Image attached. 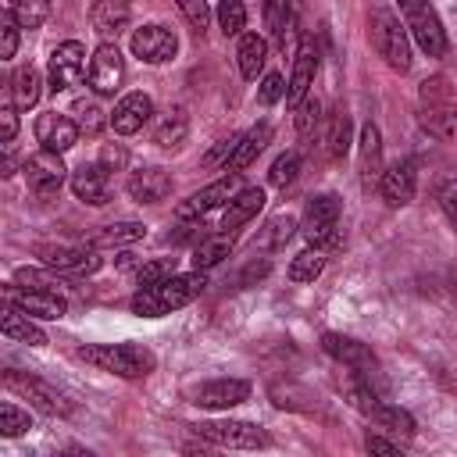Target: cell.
Wrapping results in <instances>:
<instances>
[{"mask_svg":"<svg viewBox=\"0 0 457 457\" xmlns=\"http://www.w3.org/2000/svg\"><path fill=\"white\" fill-rule=\"evenodd\" d=\"M400 14H403V29L414 36V43L428 54V57H443L446 54V32L443 21L436 14V7L428 0H396Z\"/></svg>","mask_w":457,"mask_h":457,"instance_id":"cell-6","label":"cell"},{"mask_svg":"<svg viewBox=\"0 0 457 457\" xmlns=\"http://www.w3.org/2000/svg\"><path fill=\"white\" fill-rule=\"evenodd\" d=\"M325 271V250L311 246V250H300L293 261H289V282H314L318 275Z\"/></svg>","mask_w":457,"mask_h":457,"instance_id":"cell-35","label":"cell"},{"mask_svg":"<svg viewBox=\"0 0 457 457\" xmlns=\"http://www.w3.org/2000/svg\"><path fill=\"white\" fill-rule=\"evenodd\" d=\"M0 378H4V386H7L14 396L29 400V403H32L36 411H43V414H71V400H68L61 389H54L50 382H43V378H36V375H29V371H18V368L0 371Z\"/></svg>","mask_w":457,"mask_h":457,"instance_id":"cell-7","label":"cell"},{"mask_svg":"<svg viewBox=\"0 0 457 457\" xmlns=\"http://www.w3.org/2000/svg\"><path fill=\"white\" fill-rule=\"evenodd\" d=\"M236 61H239V75L253 82V79L264 71V61H268V43H264V36H257V32L239 36Z\"/></svg>","mask_w":457,"mask_h":457,"instance_id":"cell-30","label":"cell"},{"mask_svg":"<svg viewBox=\"0 0 457 457\" xmlns=\"http://www.w3.org/2000/svg\"><path fill=\"white\" fill-rule=\"evenodd\" d=\"M186 396H189V403H196L204 411H228L250 396V382L246 378H211V382L193 386Z\"/></svg>","mask_w":457,"mask_h":457,"instance_id":"cell-13","label":"cell"},{"mask_svg":"<svg viewBox=\"0 0 457 457\" xmlns=\"http://www.w3.org/2000/svg\"><path fill=\"white\" fill-rule=\"evenodd\" d=\"M18 39H21V25L14 21L11 11L0 7V61H7V57L18 54Z\"/></svg>","mask_w":457,"mask_h":457,"instance_id":"cell-42","label":"cell"},{"mask_svg":"<svg viewBox=\"0 0 457 457\" xmlns=\"http://www.w3.org/2000/svg\"><path fill=\"white\" fill-rule=\"evenodd\" d=\"M36 139H39L46 150L64 154V150H71V146L79 143V129H75V121H71L68 114L46 111V114L36 118Z\"/></svg>","mask_w":457,"mask_h":457,"instance_id":"cell-23","label":"cell"},{"mask_svg":"<svg viewBox=\"0 0 457 457\" xmlns=\"http://www.w3.org/2000/svg\"><path fill=\"white\" fill-rule=\"evenodd\" d=\"M350 150V114L339 107L336 118H332V132H328V157H343Z\"/></svg>","mask_w":457,"mask_h":457,"instance_id":"cell-41","label":"cell"},{"mask_svg":"<svg viewBox=\"0 0 457 457\" xmlns=\"http://www.w3.org/2000/svg\"><path fill=\"white\" fill-rule=\"evenodd\" d=\"M321 350L328 357H336L339 364L353 368L357 375H364V382H371V375H375V353L364 343H357L350 336H339V332H325L321 336Z\"/></svg>","mask_w":457,"mask_h":457,"instance_id":"cell-19","label":"cell"},{"mask_svg":"<svg viewBox=\"0 0 457 457\" xmlns=\"http://www.w3.org/2000/svg\"><path fill=\"white\" fill-rule=\"evenodd\" d=\"M264 18H268V29H271L275 43L286 46V36H289V25H293V14H289L286 0H268L264 4Z\"/></svg>","mask_w":457,"mask_h":457,"instance_id":"cell-39","label":"cell"},{"mask_svg":"<svg viewBox=\"0 0 457 457\" xmlns=\"http://www.w3.org/2000/svg\"><path fill=\"white\" fill-rule=\"evenodd\" d=\"M453 86L446 75H432L421 82V125L436 139H453Z\"/></svg>","mask_w":457,"mask_h":457,"instance_id":"cell-5","label":"cell"},{"mask_svg":"<svg viewBox=\"0 0 457 457\" xmlns=\"http://www.w3.org/2000/svg\"><path fill=\"white\" fill-rule=\"evenodd\" d=\"M129 0H96L89 11V21L96 29V36H104V43L118 39V32H125L129 25Z\"/></svg>","mask_w":457,"mask_h":457,"instance_id":"cell-28","label":"cell"},{"mask_svg":"<svg viewBox=\"0 0 457 457\" xmlns=\"http://www.w3.org/2000/svg\"><path fill=\"white\" fill-rule=\"evenodd\" d=\"M71 193L89 207H104L111 200V171L104 164H82L71 175Z\"/></svg>","mask_w":457,"mask_h":457,"instance_id":"cell-22","label":"cell"},{"mask_svg":"<svg viewBox=\"0 0 457 457\" xmlns=\"http://www.w3.org/2000/svg\"><path fill=\"white\" fill-rule=\"evenodd\" d=\"M282 93H286V79H282L278 71H268V75L261 79V89H257V100H261L264 107H271V104H278V100H282Z\"/></svg>","mask_w":457,"mask_h":457,"instance_id":"cell-48","label":"cell"},{"mask_svg":"<svg viewBox=\"0 0 457 457\" xmlns=\"http://www.w3.org/2000/svg\"><path fill=\"white\" fill-rule=\"evenodd\" d=\"M14 282H18V286H29V289H50V293H61V289H57L61 278L54 275V268H50V271H39V268H18V271H14Z\"/></svg>","mask_w":457,"mask_h":457,"instance_id":"cell-44","label":"cell"},{"mask_svg":"<svg viewBox=\"0 0 457 457\" xmlns=\"http://www.w3.org/2000/svg\"><path fill=\"white\" fill-rule=\"evenodd\" d=\"M125 189L136 204H161L171 193V175L164 168H139L129 175Z\"/></svg>","mask_w":457,"mask_h":457,"instance_id":"cell-25","label":"cell"},{"mask_svg":"<svg viewBox=\"0 0 457 457\" xmlns=\"http://www.w3.org/2000/svg\"><path fill=\"white\" fill-rule=\"evenodd\" d=\"M228 253H232V232L207 236V239H200L196 250H193V268H196V271H207V268L221 264Z\"/></svg>","mask_w":457,"mask_h":457,"instance_id":"cell-31","label":"cell"},{"mask_svg":"<svg viewBox=\"0 0 457 457\" xmlns=\"http://www.w3.org/2000/svg\"><path fill=\"white\" fill-rule=\"evenodd\" d=\"M361 186L364 189H371L375 182H378V175H382V136H378V129L368 121L364 129H361Z\"/></svg>","mask_w":457,"mask_h":457,"instance_id":"cell-29","label":"cell"},{"mask_svg":"<svg viewBox=\"0 0 457 457\" xmlns=\"http://www.w3.org/2000/svg\"><path fill=\"white\" fill-rule=\"evenodd\" d=\"M293 111H296V132L307 139V136L314 132V125H318V111H321V107H318V100L303 96V100H300Z\"/></svg>","mask_w":457,"mask_h":457,"instance_id":"cell-47","label":"cell"},{"mask_svg":"<svg viewBox=\"0 0 457 457\" xmlns=\"http://www.w3.org/2000/svg\"><path fill=\"white\" fill-rule=\"evenodd\" d=\"M236 139H239V132H232V136H225V139H218L207 154H204V168H218V164H228V157H232V150H236Z\"/></svg>","mask_w":457,"mask_h":457,"instance_id":"cell-50","label":"cell"},{"mask_svg":"<svg viewBox=\"0 0 457 457\" xmlns=\"http://www.w3.org/2000/svg\"><path fill=\"white\" fill-rule=\"evenodd\" d=\"M293 228H296V218H289V214H278V218H271V221H268L264 243H268V246H282V243L293 236Z\"/></svg>","mask_w":457,"mask_h":457,"instance_id":"cell-49","label":"cell"},{"mask_svg":"<svg viewBox=\"0 0 457 457\" xmlns=\"http://www.w3.org/2000/svg\"><path fill=\"white\" fill-rule=\"evenodd\" d=\"M339 196L332 193H318L307 200L303 207V218H300V232L311 246H321V243H332L336 228H339Z\"/></svg>","mask_w":457,"mask_h":457,"instance_id":"cell-9","label":"cell"},{"mask_svg":"<svg viewBox=\"0 0 457 457\" xmlns=\"http://www.w3.org/2000/svg\"><path fill=\"white\" fill-rule=\"evenodd\" d=\"M175 4H179L182 18L189 21V29H193L196 36H204L207 25H211V7H207V0H175Z\"/></svg>","mask_w":457,"mask_h":457,"instance_id":"cell-45","label":"cell"},{"mask_svg":"<svg viewBox=\"0 0 457 457\" xmlns=\"http://www.w3.org/2000/svg\"><path fill=\"white\" fill-rule=\"evenodd\" d=\"M453 182H443V193H439V204H443V211H446V218L453 221Z\"/></svg>","mask_w":457,"mask_h":457,"instance_id":"cell-55","label":"cell"},{"mask_svg":"<svg viewBox=\"0 0 457 457\" xmlns=\"http://www.w3.org/2000/svg\"><path fill=\"white\" fill-rule=\"evenodd\" d=\"M186 136H189V118H186V111H182V107L168 111V114L157 121V129H154V143H157V146H164V150L182 146V143H186Z\"/></svg>","mask_w":457,"mask_h":457,"instance_id":"cell-32","label":"cell"},{"mask_svg":"<svg viewBox=\"0 0 457 457\" xmlns=\"http://www.w3.org/2000/svg\"><path fill=\"white\" fill-rule=\"evenodd\" d=\"M125 161H129V154H125L121 146H104L96 164H104L107 171H118V168H125Z\"/></svg>","mask_w":457,"mask_h":457,"instance_id":"cell-53","label":"cell"},{"mask_svg":"<svg viewBox=\"0 0 457 457\" xmlns=\"http://www.w3.org/2000/svg\"><path fill=\"white\" fill-rule=\"evenodd\" d=\"M414 189H418V171H414V161H396L389 168H382L378 175V193L386 196L389 207H403L414 200Z\"/></svg>","mask_w":457,"mask_h":457,"instance_id":"cell-20","label":"cell"},{"mask_svg":"<svg viewBox=\"0 0 457 457\" xmlns=\"http://www.w3.org/2000/svg\"><path fill=\"white\" fill-rule=\"evenodd\" d=\"M268 143H271V125H268V121H257L253 129L239 132L236 150H232V157H228V164H225V171H243V168H250V164L257 161V154H261Z\"/></svg>","mask_w":457,"mask_h":457,"instance_id":"cell-27","label":"cell"},{"mask_svg":"<svg viewBox=\"0 0 457 457\" xmlns=\"http://www.w3.org/2000/svg\"><path fill=\"white\" fill-rule=\"evenodd\" d=\"M68 118L75 121V129L79 132H86V136H93V132H100L104 129V111H100V104L96 100H89V96H79L71 107H68Z\"/></svg>","mask_w":457,"mask_h":457,"instance_id":"cell-36","label":"cell"},{"mask_svg":"<svg viewBox=\"0 0 457 457\" xmlns=\"http://www.w3.org/2000/svg\"><path fill=\"white\" fill-rule=\"evenodd\" d=\"M29 428H32L29 411H21V407H14V403H0V436L14 439V436H25Z\"/></svg>","mask_w":457,"mask_h":457,"instance_id":"cell-40","label":"cell"},{"mask_svg":"<svg viewBox=\"0 0 457 457\" xmlns=\"http://www.w3.org/2000/svg\"><path fill=\"white\" fill-rule=\"evenodd\" d=\"M168 275H175V257H154V261L139 264L136 278H139V286H154V282H161Z\"/></svg>","mask_w":457,"mask_h":457,"instance_id":"cell-46","label":"cell"},{"mask_svg":"<svg viewBox=\"0 0 457 457\" xmlns=\"http://www.w3.org/2000/svg\"><path fill=\"white\" fill-rule=\"evenodd\" d=\"M204 286H207L204 271L193 268V271H186V275H168V278H161V282H154V286H139L129 307H132V314H139V318H164V314H171V311L193 303V300L204 293Z\"/></svg>","mask_w":457,"mask_h":457,"instance_id":"cell-1","label":"cell"},{"mask_svg":"<svg viewBox=\"0 0 457 457\" xmlns=\"http://www.w3.org/2000/svg\"><path fill=\"white\" fill-rule=\"evenodd\" d=\"M175 50H179V39L164 25H143V29L132 32V54L143 64H164V61L175 57Z\"/></svg>","mask_w":457,"mask_h":457,"instance_id":"cell-17","label":"cell"},{"mask_svg":"<svg viewBox=\"0 0 457 457\" xmlns=\"http://www.w3.org/2000/svg\"><path fill=\"white\" fill-rule=\"evenodd\" d=\"M261 207H264V189H261V186H239V189L228 196V207H225L221 228H225V232L243 228L250 218H257V211H261Z\"/></svg>","mask_w":457,"mask_h":457,"instance_id":"cell-26","label":"cell"},{"mask_svg":"<svg viewBox=\"0 0 457 457\" xmlns=\"http://www.w3.org/2000/svg\"><path fill=\"white\" fill-rule=\"evenodd\" d=\"M350 403H353L368 421H375L382 432H389V436H396V439H411V436H414V418H411L403 407L378 400V393L371 389V382H353V386H350Z\"/></svg>","mask_w":457,"mask_h":457,"instance_id":"cell-4","label":"cell"},{"mask_svg":"<svg viewBox=\"0 0 457 457\" xmlns=\"http://www.w3.org/2000/svg\"><path fill=\"white\" fill-rule=\"evenodd\" d=\"M36 257L54 268V271H64V275H93L100 268V257H96V246H57V243H39L36 246Z\"/></svg>","mask_w":457,"mask_h":457,"instance_id":"cell-12","label":"cell"},{"mask_svg":"<svg viewBox=\"0 0 457 457\" xmlns=\"http://www.w3.org/2000/svg\"><path fill=\"white\" fill-rule=\"evenodd\" d=\"M86 75H89L93 93L111 96L121 86V79H125V57H121L118 43H100L93 50V57H89V71Z\"/></svg>","mask_w":457,"mask_h":457,"instance_id":"cell-15","label":"cell"},{"mask_svg":"<svg viewBox=\"0 0 457 457\" xmlns=\"http://www.w3.org/2000/svg\"><path fill=\"white\" fill-rule=\"evenodd\" d=\"M364 446H368V453H386V457H396V453H400V443L382 439V436H375V432L364 439Z\"/></svg>","mask_w":457,"mask_h":457,"instance_id":"cell-54","label":"cell"},{"mask_svg":"<svg viewBox=\"0 0 457 457\" xmlns=\"http://www.w3.org/2000/svg\"><path fill=\"white\" fill-rule=\"evenodd\" d=\"M236 189H239V171H228L225 179H218V182L196 189L193 196H186V200L175 207V218H179V221H196V218H204L207 211L228 204V196H232Z\"/></svg>","mask_w":457,"mask_h":457,"instance_id":"cell-14","label":"cell"},{"mask_svg":"<svg viewBox=\"0 0 457 457\" xmlns=\"http://www.w3.org/2000/svg\"><path fill=\"white\" fill-rule=\"evenodd\" d=\"M314 75H318V46H314V39H311V36H303V39H300V46H296V57H293V75H289L286 93H282L289 107H296V104L311 93Z\"/></svg>","mask_w":457,"mask_h":457,"instance_id":"cell-18","label":"cell"},{"mask_svg":"<svg viewBox=\"0 0 457 457\" xmlns=\"http://www.w3.org/2000/svg\"><path fill=\"white\" fill-rule=\"evenodd\" d=\"M46 75H50V89L54 93H64V89L82 86V79H86V46L75 43V39L57 43L54 54H50Z\"/></svg>","mask_w":457,"mask_h":457,"instance_id":"cell-11","label":"cell"},{"mask_svg":"<svg viewBox=\"0 0 457 457\" xmlns=\"http://www.w3.org/2000/svg\"><path fill=\"white\" fill-rule=\"evenodd\" d=\"M218 25H221V32L225 36H239L243 29H246V7H243V0H218Z\"/></svg>","mask_w":457,"mask_h":457,"instance_id":"cell-38","label":"cell"},{"mask_svg":"<svg viewBox=\"0 0 457 457\" xmlns=\"http://www.w3.org/2000/svg\"><path fill=\"white\" fill-rule=\"evenodd\" d=\"M368 36L375 54L393 68V71H407L411 68V39L403 21L389 11V7H371L368 14Z\"/></svg>","mask_w":457,"mask_h":457,"instance_id":"cell-3","label":"cell"},{"mask_svg":"<svg viewBox=\"0 0 457 457\" xmlns=\"http://www.w3.org/2000/svg\"><path fill=\"white\" fill-rule=\"evenodd\" d=\"M21 175H25L29 189H32L36 196H54V193L64 186L68 168H64V161H61V154H57V150L39 146L36 154H29V157H25Z\"/></svg>","mask_w":457,"mask_h":457,"instance_id":"cell-10","label":"cell"},{"mask_svg":"<svg viewBox=\"0 0 457 457\" xmlns=\"http://www.w3.org/2000/svg\"><path fill=\"white\" fill-rule=\"evenodd\" d=\"M296 171H300V154H282V157H275V164H271V171H268V182L271 186H278V189H286L293 179H296Z\"/></svg>","mask_w":457,"mask_h":457,"instance_id":"cell-43","label":"cell"},{"mask_svg":"<svg viewBox=\"0 0 457 457\" xmlns=\"http://www.w3.org/2000/svg\"><path fill=\"white\" fill-rule=\"evenodd\" d=\"M0 332L18 339V343H29V346H46V332L36 325V318H29L7 296H0Z\"/></svg>","mask_w":457,"mask_h":457,"instance_id":"cell-24","label":"cell"},{"mask_svg":"<svg viewBox=\"0 0 457 457\" xmlns=\"http://www.w3.org/2000/svg\"><path fill=\"white\" fill-rule=\"evenodd\" d=\"M79 357L107 375H118V378H146L157 368L154 350H146L139 343H96V346H82Z\"/></svg>","mask_w":457,"mask_h":457,"instance_id":"cell-2","label":"cell"},{"mask_svg":"<svg viewBox=\"0 0 457 457\" xmlns=\"http://www.w3.org/2000/svg\"><path fill=\"white\" fill-rule=\"evenodd\" d=\"M18 171V154L11 139H0V179H11Z\"/></svg>","mask_w":457,"mask_h":457,"instance_id":"cell-52","label":"cell"},{"mask_svg":"<svg viewBox=\"0 0 457 457\" xmlns=\"http://www.w3.org/2000/svg\"><path fill=\"white\" fill-rule=\"evenodd\" d=\"M4 296L14 307H21L29 318H39V321H57L68 311V300L61 293H50V289H29V286H18L14 282V286L4 289Z\"/></svg>","mask_w":457,"mask_h":457,"instance_id":"cell-16","label":"cell"},{"mask_svg":"<svg viewBox=\"0 0 457 457\" xmlns=\"http://www.w3.org/2000/svg\"><path fill=\"white\" fill-rule=\"evenodd\" d=\"M11 14L21 29H39L50 18V0H11Z\"/></svg>","mask_w":457,"mask_h":457,"instance_id":"cell-37","label":"cell"},{"mask_svg":"<svg viewBox=\"0 0 457 457\" xmlns=\"http://www.w3.org/2000/svg\"><path fill=\"white\" fill-rule=\"evenodd\" d=\"M18 129H21V121H18V107L0 104V139H14Z\"/></svg>","mask_w":457,"mask_h":457,"instance_id":"cell-51","label":"cell"},{"mask_svg":"<svg viewBox=\"0 0 457 457\" xmlns=\"http://www.w3.org/2000/svg\"><path fill=\"white\" fill-rule=\"evenodd\" d=\"M150 114H154V100L146 93H129V96H121L114 104V111H111L107 121H111V129L118 136H132V132H139L150 121Z\"/></svg>","mask_w":457,"mask_h":457,"instance_id":"cell-21","label":"cell"},{"mask_svg":"<svg viewBox=\"0 0 457 457\" xmlns=\"http://www.w3.org/2000/svg\"><path fill=\"white\" fill-rule=\"evenodd\" d=\"M11 96H14V107H18V111L36 107V100H39V71H36L32 64H21V68L14 71V79H11Z\"/></svg>","mask_w":457,"mask_h":457,"instance_id":"cell-34","label":"cell"},{"mask_svg":"<svg viewBox=\"0 0 457 457\" xmlns=\"http://www.w3.org/2000/svg\"><path fill=\"white\" fill-rule=\"evenodd\" d=\"M189 428L200 439H207L214 446H228V450H264L271 443L268 432L253 421H196Z\"/></svg>","mask_w":457,"mask_h":457,"instance_id":"cell-8","label":"cell"},{"mask_svg":"<svg viewBox=\"0 0 457 457\" xmlns=\"http://www.w3.org/2000/svg\"><path fill=\"white\" fill-rule=\"evenodd\" d=\"M143 236H146L143 221H118V225H104L100 232H93L89 246H129V243H136Z\"/></svg>","mask_w":457,"mask_h":457,"instance_id":"cell-33","label":"cell"}]
</instances>
